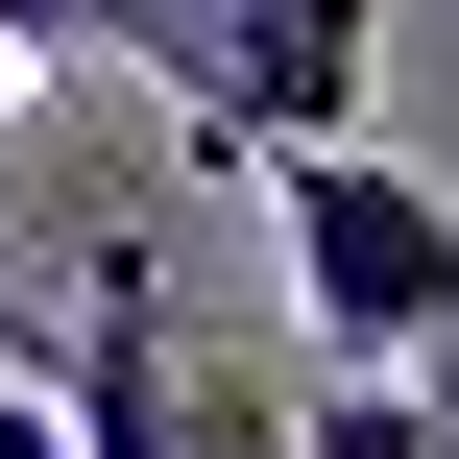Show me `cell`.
Segmentation results:
<instances>
[{
    "label": "cell",
    "instance_id": "cell-7",
    "mask_svg": "<svg viewBox=\"0 0 459 459\" xmlns=\"http://www.w3.org/2000/svg\"><path fill=\"white\" fill-rule=\"evenodd\" d=\"M436 459H459V411H436Z\"/></svg>",
    "mask_w": 459,
    "mask_h": 459
},
{
    "label": "cell",
    "instance_id": "cell-2",
    "mask_svg": "<svg viewBox=\"0 0 459 459\" xmlns=\"http://www.w3.org/2000/svg\"><path fill=\"white\" fill-rule=\"evenodd\" d=\"M363 24L387 0H121L145 97L218 145V169H290V145H363Z\"/></svg>",
    "mask_w": 459,
    "mask_h": 459
},
{
    "label": "cell",
    "instance_id": "cell-6",
    "mask_svg": "<svg viewBox=\"0 0 459 459\" xmlns=\"http://www.w3.org/2000/svg\"><path fill=\"white\" fill-rule=\"evenodd\" d=\"M0 459H73V411H48V363L0 339Z\"/></svg>",
    "mask_w": 459,
    "mask_h": 459
},
{
    "label": "cell",
    "instance_id": "cell-4",
    "mask_svg": "<svg viewBox=\"0 0 459 459\" xmlns=\"http://www.w3.org/2000/svg\"><path fill=\"white\" fill-rule=\"evenodd\" d=\"M290 459H436V411H411V387H363V363H339V387H315V411H290Z\"/></svg>",
    "mask_w": 459,
    "mask_h": 459
},
{
    "label": "cell",
    "instance_id": "cell-1",
    "mask_svg": "<svg viewBox=\"0 0 459 459\" xmlns=\"http://www.w3.org/2000/svg\"><path fill=\"white\" fill-rule=\"evenodd\" d=\"M266 218H290V290H315V339H339L363 387H411V363L459 339V194H436V169H387V145H290Z\"/></svg>",
    "mask_w": 459,
    "mask_h": 459
},
{
    "label": "cell",
    "instance_id": "cell-5",
    "mask_svg": "<svg viewBox=\"0 0 459 459\" xmlns=\"http://www.w3.org/2000/svg\"><path fill=\"white\" fill-rule=\"evenodd\" d=\"M73 48H121V0H0V73H73Z\"/></svg>",
    "mask_w": 459,
    "mask_h": 459
},
{
    "label": "cell",
    "instance_id": "cell-3",
    "mask_svg": "<svg viewBox=\"0 0 459 459\" xmlns=\"http://www.w3.org/2000/svg\"><path fill=\"white\" fill-rule=\"evenodd\" d=\"M48 411H73V459H194V363H169V266L145 242H97V315H73Z\"/></svg>",
    "mask_w": 459,
    "mask_h": 459
}]
</instances>
